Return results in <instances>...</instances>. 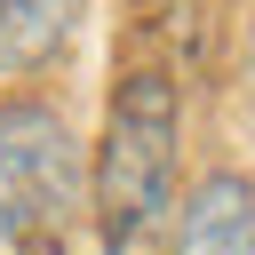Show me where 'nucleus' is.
I'll return each instance as SVG.
<instances>
[{
	"mask_svg": "<svg viewBox=\"0 0 255 255\" xmlns=\"http://www.w3.org/2000/svg\"><path fill=\"white\" fill-rule=\"evenodd\" d=\"M183 80L167 48H135L112 80L96 159H88V223L104 255H167L183 215Z\"/></svg>",
	"mask_w": 255,
	"mask_h": 255,
	"instance_id": "obj_1",
	"label": "nucleus"
},
{
	"mask_svg": "<svg viewBox=\"0 0 255 255\" xmlns=\"http://www.w3.org/2000/svg\"><path fill=\"white\" fill-rule=\"evenodd\" d=\"M88 223V151L48 96H0V255H64Z\"/></svg>",
	"mask_w": 255,
	"mask_h": 255,
	"instance_id": "obj_2",
	"label": "nucleus"
},
{
	"mask_svg": "<svg viewBox=\"0 0 255 255\" xmlns=\"http://www.w3.org/2000/svg\"><path fill=\"white\" fill-rule=\"evenodd\" d=\"M167 255H255V175H247V167H207V175H191Z\"/></svg>",
	"mask_w": 255,
	"mask_h": 255,
	"instance_id": "obj_3",
	"label": "nucleus"
},
{
	"mask_svg": "<svg viewBox=\"0 0 255 255\" xmlns=\"http://www.w3.org/2000/svg\"><path fill=\"white\" fill-rule=\"evenodd\" d=\"M80 32V0H0V80H32Z\"/></svg>",
	"mask_w": 255,
	"mask_h": 255,
	"instance_id": "obj_4",
	"label": "nucleus"
}]
</instances>
